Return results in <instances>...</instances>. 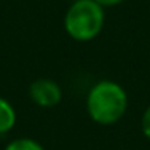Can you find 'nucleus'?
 <instances>
[{
	"label": "nucleus",
	"instance_id": "f03ea898",
	"mask_svg": "<svg viewBox=\"0 0 150 150\" xmlns=\"http://www.w3.org/2000/svg\"><path fill=\"white\" fill-rule=\"evenodd\" d=\"M105 11L94 0H74L64 15V29L75 42H91L102 32Z\"/></svg>",
	"mask_w": 150,
	"mask_h": 150
},
{
	"label": "nucleus",
	"instance_id": "7ed1b4c3",
	"mask_svg": "<svg viewBox=\"0 0 150 150\" xmlns=\"http://www.w3.org/2000/svg\"><path fill=\"white\" fill-rule=\"evenodd\" d=\"M29 96L35 105L50 109L58 105L62 99V90L51 78H37L29 86Z\"/></svg>",
	"mask_w": 150,
	"mask_h": 150
},
{
	"label": "nucleus",
	"instance_id": "39448f33",
	"mask_svg": "<svg viewBox=\"0 0 150 150\" xmlns=\"http://www.w3.org/2000/svg\"><path fill=\"white\" fill-rule=\"evenodd\" d=\"M5 150H45L40 142L32 137H18L6 144Z\"/></svg>",
	"mask_w": 150,
	"mask_h": 150
},
{
	"label": "nucleus",
	"instance_id": "f257e3e1",
	"mask_svg": "<svg viewBox=\"0 0 150 150\" xmlns=\"http://www.w3.org/2000/svg\"><path fill=\"white\" fill-rule=\"evenodd\" d=\"M128 110V94L120 83L101 80L91 86L86 96V112L98 125L109 126L125 117Z\"/></svg>",
	"mask_w": 150,
	"mask_h": 150
},
{
	"label": "nucleus",
	"instance_id": "20e7f679",
	"mask_svg": "<svg viewBox=\"0 0 150 150\" xmlns=\"http://www.w3.org/2000/svg\"><path fill=\"white\" fill-rule=\"evenodd\" d=\"M16 125V110L8 99L0 96V134H6Z\"/></svg>",
	"mask_w": 150,
	"mask_h": 150
},
{
	"label": "nucleus",
	"instance_id": "6e6552de",
	"mask_svg": "<svg viewBox=\"0 0 150 150\" xmlns=\"http://www.w3.org/2000/svg\"><path fill=\"white\" fill-rule=\"evenodd\" d=\"M72 2H74V0H72Z\"/></svg>",
	"mask_w": 150,
	"mask_h": 150
},
{
	"label": "nucleus",
	"instance_id": "0eeeda50",
	"mask_svg": "<svg viewBox=\"0 0 150 150\" xmlns=\"http://www.w3.org/2000/svg\"><path fill=\"white\" fill-rule=\"evenodd\" d=\"M94 2H98L101 6H117V5H121V3H125L126 0H94Z\"/></svg>",
	"mask_w": 150,
	"mask_h": 150
},
{
	"label": "nucleus",
	"instance_id": "423d86ee",
	"mask_svg": "<svg viewBox=\"0 0 150 150\" xmlns=\"http://www.w3.org/2000/svg\"><path fill=\"white\" fill-rule=\"evenodd\" d=\"M141 129H142V134L145 136V139H147V141H150V105L144 110V113H142Z\"/></svg>",
	"mask_w": 150,
	"mask_h": 150
}]
</instances>
